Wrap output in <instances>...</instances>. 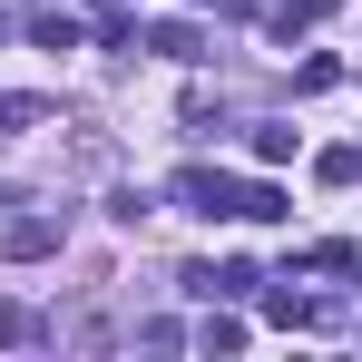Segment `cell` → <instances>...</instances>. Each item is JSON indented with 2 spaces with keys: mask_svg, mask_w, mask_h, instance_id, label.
Instances as JSON below:
<instances>
[{
  "mask_svg": "<svg viewBox=\"0 0 362 362\" xmlns=\"http://www.w3.org/2000/svg\"><path fill=\"white\" fill-rule=\"evenodd\" d=\"M313 177H323V186H353V177H362V147H323Z\"/></svg>",
  "mask_w": 362,
  "mask_h": 362,
  "instance_id": "7",
  "label": "cell"
},
{
  "mask_svg": "<svg viewBox=\"0 0 362 362\" xmlns=\"http://www.w3.org/2000/svg\"><path fill=\"white\" fill-rule=\"evenodd\" d=\"M196 343H206V353H245V323H235V313H206Z\"/></svg>",
  "mask_w": 362,
  "mask_h": 362,
  "instance_id": "6",
  "label": "cell"
},
{
  "mask_svg": "<svg viewBox=\"0 0 362 362\" xmlns=\"http://www.w3.org/2000/svg\"><path fill=\"white\" fill-rule=\"evenodd\" d=\"M30 40H40V49H78V20H69V10H30Z\"/></svg>",
  "mask_w": 362,
  "mask_h": 362,
  "instance_id": "4",
  "label": "cell"
},
{
  "mask_svg": "<svg viewBox=\"0 0 362 362\" xmlns=\"http://www.w3.org/2000/svg\"><path fill=\"white\" fill-rule=\"evenodd\" d=\"M167 196H177L186 216H206V226H216V216H235V177H226V167H177Z\"/></svg>",
  "mask_w": 362,
  "mask_h": 362,
  "instance_id": "1",
  "label": "cell"
},
{
  "mask_svg": "<svg viewBox=\"0 0 362 362\" xmlns=\"http://www.w3.org/2000/svg\"><path fill=\"white\" fill-rule=\"evenodd\" d=\"M235 216H255V226H274V216H284V186H235Z\"/></svg>",
  "mask_w": 362,
  "mask_h": 362,
  "instance_id": "5",
  "label": "cell"
},
{
  "mask_svg": "<svg viewBox=\"0 0 362 362\" xmlns=\"http://www.w3.org/2000/svg\"><path fill=\"white\" fill-rule=\"evenodd\" d=\"M313 20H323V0H274V30H284V40H294V30H313Z\"/></svg>",
  "mask_w": 362,
  "mask_h": 362,
  "instance_id": "10",
  "label": "cell"
},
{
  "mask_svg": "<svg viewBox=\"0 0 362 362\" xmlns=\"http://www.w3.org/2000/svg\"><path fill=\"white\" fill-rule=\"evenodd\" d=\"M59 235H69V216H10L0 255H10V264H40V255H59Z\"/></svg>",
  "mask_w": 362,
  "mask_h": 362,
  "instance_id": "2",
  "label": "cell"
},
{
  "mask_svg": "<svg viewBox=\"0 0 362 362\" xmlns=\"http://www.w3.org/2000/svg\"><path fill=\"white\" fill-rule=\"evenodd\" d=\"M216 10H235V0H216Z\"/></svg>",
  "mask_w": 362,
  "mask_h": 362,
  "instance_id": "11",
  "label": "cell"
},
{
  "mask_svg": "<svg viewBox=\"0 0 362 362\" xmlns=\"http://www.w3.org/2000/svg\"><path fill=\"white\" fill-rule=\"evenodd\" d=\"M0 343H40V313L30 303H0Z\"/></svg>",
  "mask_w": 362,
  "mask_h": 362,
  "instance_id": "9",
  "label": "cell"
},
{
  "mask_svg": "<svg viewBox=\"0 0 362 362\" xmlns=\"http://www.w3.org/2000/svg\"><path fill=\"white\" fill-rule=\"evenodd\" d=\"M264 313H274V323H323V303H313V294H294V274L264 294Z\"/></svg>",
  "mask_w": 362,
  "mask_h": 362,
  "instance_id": "3",
  "label": "cell"
},
{
  "mask_svg": "<svg viewBox=\"0 0 362 362\" xmlns=\"http://www.w3.org/2000/svg\"><path fill=\"white\" fill-rule=\"evenodd\" d=\"M294 157V127H255V167H284Z\"/></svg>",
  "mask_w": 362,
  "mask_h": 362,
  "instance_id": "8",
  "label": "cell"
}]
</instances>
